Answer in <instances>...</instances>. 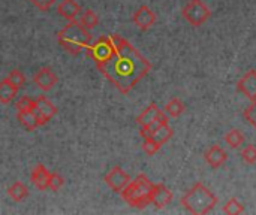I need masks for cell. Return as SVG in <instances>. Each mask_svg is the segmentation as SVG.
I'll return each instance as SVG.
<instances>
[{
  "instance_id": "4dcf8cb0",
  "label": "cell",
  "mask_w": 256,
  "mask_h": 215,
  "mask_svg": "<svg viewBox=\"0 0 256 215\" xmlns=\"http://www.w3.org/2000/svg\"><path fill=\"white\" fill-rule=\"evenodd\" d=\"M38 9H40V10H48L52 4H56V1H58V0H30Z\"/></svg>"
},
{
  "instance_id": "277c9868",
  "label": "cell",
  "mask_w": 256,
  "mask_h": 215,
  "mask_svg": "<svg viewBox=\"0 0 256 215\" xmlns=\"http://www.w3.org/2000/svg\"><path fill=\"white\" fill-rule=\"evenodd\" d=\"M218 204V198L201 183L195 184L182 198V205L186 211L195 215L208 214Z\"/></svg>"
},
{
  "instance_id": "ac0fdd59",
  "label": "cell",
  "mask_w": 256,
  "mask_h": 215,
  "mask_svg": "<svg viewBox=\"0 0 256 215\" xmlns=\"http://www.w3.org/2000/svg\"><path fill=\"white\" fill-rule=\"evenodd\" d=\"M16 93H18V88L12 85L8 79L0 81V103L3 105L10 103L16 97Z\"/></svg>"
},
{
  "instance_id": "4316f807",
  "label": "cell",
  "mask_w": 256,
  "mask_h": 215,
  "mask_svg": "<svg viewBox=\"0 0 256 215\" xmlns=\"http://www.w3.org/2000/svg\"><path fill=\"white\" fill-rule=\"evenodd\" d=\"M160 147L162 145H159L153 138H144V142H142V150H144V153L146 154H148V156H153V154H156L159 150H160Z\"/></svg>"
},
{
  "instance_id": "f1b7e54d",
  "label": "cell",
  "mask_w": 256,
  "mask_h": 215,
  "mask_svg": "<svg viewBox=\"0 0 256 215\" xmlns=\"http://www.w3.org/2000/svg\"><path fill=\"white\" fill-rule=\"evenodd\" d=\"M242 157L248 165H255L256 163V147L255 145H248L242 151Z\"/></svg>"
},
{
  "instance_id": "f546056e",
  "label": "cell",
  "mask_w": 256,
  "mask_h": 215,
  "mask_svg": "<svg viewBox=\"0 0 256 215\" xmlns=\"http://www.w3.org/2000/svg\"><path fill=\"white\" fill-rule=\"evenodd\" d=\"M243 115H244V118L256 129V99L252 100V103H250L249 108H246V111H244Z\"/></svg>"
},
{
  "instance_id": "44dd1931",
  "label": "cell",
  "mask_w": 256,
  "mask_h": 215,
  "mask_svg": "<svg viewBox=\"0 0 256 215\" xmlns=\"http://www.w3.org/2000/svg\"><path fill=\"white\" fill-rule=\"evenodd\" d=\"M184 109H186V106H184V103H183L178 97H172V99L166 103V106H165L166 114H168L170 117H172V118L180 117V115L184 112Z\"/></svg>"
},
{
  "instance_id": "484cf974",
  "label": "cell",
  "mask_w": 256,
  "mask_h": 215,
  "mask_svg": "<svg viewBox=\"0 0 256 215\" xmlns=\"http://www.w3.org/2000/svg\"><path fill=\"white\" fill-rule=\"evenodd\" d=\"M63 184H64V178H63L60 174H57V172L50 174V178H48V189H50L51 192H58V190L63 187Z\"/></svg>"
},
{
  "instance_id": "8fae6325",
  "label": "cell",
  "mask_w": 256,
  "mask_h": 215,
  "mask_svg": "<svg viewBox=\"0 0 256 215\" xmlns=\"http://www.w3.org/2000/svg\"><path fill=\"white\" fill-rule=\"evenodd\" d=\"M237 88L240 93H243L246 97H249L250 100L256 99V70H249L237 84Z\"/></svg>"
},
{
  "instance_id": "9a60e30c",
  "label": "cell",
  "mask_w": 256,
  "mask_h": 215,
  "mask_svg": "<svg viewBox=\"0 0 256 215\" xmlns=\"http://www.w3.org/2000/svg\"><path fill=\"white\" fill-rule=\"evenodd\" d=\"M164 112H162V109H159V106L156 105V103H150L140 115H138V118H136V123L141 126V127H144V126H148L150 123H153L156 118H159L160 115H162Z\"/></svg>"
},
{
  "instance_id": "83f0119b",
  "label": "cell",
  "mask_w": 256,
  "mask_h": 215,
  "mask_svg": "<svg viewBox=\"0 0 256 215\" xmlns=\"http://www.w3.org/2000/svg\"><path fill=\"white\" fill-rule=\"evenodd\" d=\"M36 106V100H33L32 97H21L16 103H15V108L16 111H32L33 108Z\"/></svg>"
},
{
  "instance_id": "d4e9b609",
  "label": "cell",
  "mask_w": 256,
  "mask_h": 215,
  "mask_svg": "<svg viewBox=\"0 0 256 215\" xmlns=\"http://www.w3.org/2000/svg\"><path fill=\"white\" fill-rule=\"evenodd\" d=\"M12 85H15L18 90L26 84V76H24V73L21 72V70H18V69H12L9 73H8V78H6Z\"/></svg>"
},
{
  "instance_id": "7402d4cb",
  "label": "cell",
  "mask_w": 256,
  "mask_h": 215,
  "mask_svg": "<svg viewBox=\"0 0 256 215\" xmlns=\"http://www.w3.org/2000/svg\"><path fill=\"white\" fill-rule=\"evenodd\" d=\"M80 22H81V25H82L84 28L92 30V28H94V27L98 25L99 18H98V15H96V12H94V10L87 9V10H84V12H82Z\"/></svg>"
},
{
  "instance_id": "30bf717a",
  "label": "cell",
  "mask_w": 256,
  "mask_h": 215,
  "mask_svg": "<svg viewBox=\"0 0 256 215\" xmlns=\"http://www.w3.org/2000/svg\"><path fill=\"white\" fill-rule=\"evenodd\" d=\"M171 201H172L171 190L166 186H164V184H154L153 192H152V205H154L158 210H162Z\"/></svg>"
},
{
  "instance_id": "ffe728a7",
  "label": "cell",
  "mask_w": 256,
  "mask_h": 215,
  "mask_svg": "<svg viewBox=\"0 0 256 215\" xmlns=\"http://www.w3.org/2000/svg\"><path fill=\"white\" fill-rule=\"evenodd\" d=\"M172 135H174L172 129L168 126V123H165V124L159 126V127L152 133V136H148V138H153L159 145H164V144H166V142L172 138Z\"/></svg>"
},
{
  "instance_id": "603a6c76",
  "label": "cell",
  "mask_w": 256,
  "mask_h": 215,
  "mask_svg": "<svg viewBox=\"0 0 256 215\" xmlns=\"http://www.w3.org/2000/svg\"><path fill=\"white\" fill-rule=\"evenodd\" d=\"M225 141H226V144H228L231 148H240V147L244 144V135H243L240 130L234 129V130H231L230 133H226Z\"/></svg>"
},
{
  "instance_id": "9c48e42d",
  "label": "cell",
  "mask_w": 256,
  "mask_h": 215,
  "mask_svg": "<svg viewBox=\"0 0 256 215\" xmlns=\"http://www.w3.org/2000/svg\"><path fill=\"white\" fill-rule=\"evenodd\" d=\"M134 24L140 28V30H148L152 25H154L156 22V13L146 4H142L132 16Z\"/></svg>"
},
{
  "instance_id": "ba28073f",
  "label": "cell",
  "mask_w": 256,
  "mask_h": 215,
  "mask_svg": "<svg viewBox=\"0 0 256 215\" xmlns=\"http://www.w3.org/2000/svg\"><path fill=\"white\" fill-rule=\"evenodd\" d=\"M33 82L42 90V91H51L57 82H58V76L56 75V72L51 67H40L34 75H33Z\"/></svg>"
},
{
  "instance_id": "52a82bcc",
  "label": "cell",
  "mask_w": 256,
  "mask_h": 215,
  "mask_svg": "<svg viewBox=\"0 0 256 215\" xmlns=\"http://www.w3.org/2000/svg\"><path fill=\"white\" fill-rule=\"evenodd\" d=\"M105 183L106 186L116 192V193H122V190L130 183V177L129 174H126L120 166H114L106 175H105Z\"/></svg>"
},
{
  "instance_id": "7c38bea8",
  "label": "cell",
  "mask_w": 256,
  "mask_h": 215,
  "mask_svg": "<svg viewBox=\"0 0 256 215\" xmlns=\"http://www.w3.org/2000/svg\"><path fill=\"white\" fill-rule=\"evenodd\" d=\"M50 171L44 165H36L32 171L30 181L32 184L39 189V190H46L48 189V178H50Z\"/></svg>"
},
{
  "instance_id": "3957f363",
  "label": "cell",
  "mask_w": 256,
  "mask_h": 215,
  "mask_svg": "<svg viewBox=\"0 0 256 215\" xmlns=\"http://www.w3.org/2000/svg\"><path fill=\"white\" fill-rule=\"evenodd\" d=\"M154 184L147 178V175L140 174L134 181L122 190V198L123 201L136 210H144L146 207L152 205V192H153Z\"/></svg>"
},
{
  "instance_id": "e0dca14e",
  "label": "cell",
  "mask_w": 256,
  "mask_h": 215,
  "mask_svg": "<svg viewBox=\"0 0 256 215\" xmlns=\"http://www.w3.org/2000/svg\"><path fill=\"white\" fill-rule=\"evenodd\" d=\"M16 118H18L20 124H21L26 130H28V132H33V130H36L38 127H42L40 123H39V120L36 118V115H34L32 111H18Z\"/></svg>"
},
{
  "instance_id": "4fadbf2b",
  "label": "cell",
  "mask_w": 256,
  "mask_h": 215,
  "mask_svg": "<svg viewBox=\"0 0 256 215\" xmlns=\"http://www.w3.org/2000/svg\"><path fill=\"white\" fill-rule=\"evenodd\" d=\"M226 159H228V156H226L225 150H224L222 147H219V145L210 147V148L207 150V153H206V160H207V163H208L213 169L220 168V166L226 162Z\"/></svg>"
},
{
  "instance_id": "8992f818",
  "label": "cell",
  "mask_w": 256,
  "mask_h": 215,
  "mask_svg": "<svg viewBox=\"0 0 256 215\" xmlns=\"http://www.w3.org/2000/svg\"><path fill=\"white\" fill-rule=\"evenodd\" d=\"M114 49H116V43H114L112 36H100L93 45H90L87 52L94 60V64H98V63L110 58L112 55Z\"/></svg>"
},
{
  "instance_id": "7a4b0ae2",
  "label": "cell",
  "mask_w": 256,
  "mask_h": 215,
  "mask_svg": "<svg viewBox=\"0 0 256 215\" xmlns=\"http://www.w3.org/2000/svg\"><path fill=\"white\" fill-rule=\"evenodd\" d=\"M57 40L60 46H63L69 54L78 55L84 49L87 51L92 45V34L88 33L87 28L81 25L80 21L74 19L69 21L58 33H57Z\"/></svg>"
},
{
  "instance_id": "6da1fadb",
  "label": "cell",
  "mask_w": 256,
  "mask_h": 215,
  "mask_svg": "<svg viewBox=\"0 0 256 215\" xmlns=\"http://www.w3.org/2000/svg\"><path fill=\"white\" fill-rule=\"evenodd\" d=\"M112 55L96 67L122 94H128L152 70V63L120 34H112Z\"/></svg>"
},
{
  "instance_id": "5bb4252c",
  "label": "cell",
  "mask_w": 256,
  "mask_h": 215,
  "mask_svg": "<svg viewBox=\"0 0 256 215\" xmlns=\"http://www.w3.org/2000/svg\"><path fill=\"white\" fill-rule=\"evenodd\" d=\"M57 12L68 21H74L81 13V6L75 0H62L57 6Z\"/></svg>"
},
{
  "instance_id": "5b68a950",
  "label": "cell",
  "mask_w": 256,
  "mask_h": 215,
  "mask_svg": "<svg viewBox=\"0 0 256 215\" xmlns=\"http://www.w3.org/2000/svg\"><path fill=\"white\" fill-rule=\"evenodd\" d=\"M182 13L184 16V19L188 22H190L194 27L202 25L212 16V10L207 7V4L202 0H190L183 7Z\"/></svg>"
},
{
  "instance_id": "2e32d148",
  "label": "cell",
  "mask_w": 256,
  "mask_h": 215,
  "mask_svg": "<svg viewBox=\"0 0 256 215\" xmlns=\"http://www.w3.org/2000/svg\"><path fill=\"white\" fill-rule=\"evenodd\" d=\"M36 108L39 109L42 117L46 120V123L57 114V106L50 99H46L45 96H39L36 99Z\"/></svg>"
},
{
  "instance_id": "d6986e66",
  "label": "cell",
  "mask_w": 256,
  "mask_h": 215,
  "mask_svg": "<svg viewBox=\"0 0 256 215\" xmlns=\"http://www.w3.org/2000/svg\"><path fill=\"white\" fill-rule=\"evenodd\" d=\"M8 196H9L14 202H22V201L27 199V196H28V189H27V186H24L21 181H15V183L8 189Z\"/></svg>"
},
{
  "instance_id": "cb8c5ba5",
  "label": "cell",
  "mask_w": 256,
  "mask_h": 215,
  "mask_svg": "<svg viewBox=\"0 0 256 215\" xmlns=\"http://www.w3.org/2000/svg\"><path fill=\"white\" fill-rule=\"evenodd\" d=\"M224 213L228 215L243 214V213H244V207H243L236 198H232V199H230V201L226 202V205L224 207Z\"/></svg>"
}]
</instances>
